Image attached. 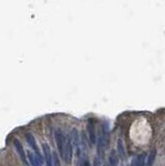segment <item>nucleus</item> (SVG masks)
Returning <instances> with one entry per match:
<instances>
[{
  "label": "nucleus",
  "instance_id": "1",
  "mask_svg": "<svg viewBox=\"0 0 165 166\" xmlns=\"http://www.w3.org/2000/svg\"><path fill=\"white\" fill-rule=\"evenodd\" d=\"M25 139H26V141H27V143H28L29 146L32 149L33 154L35 155L36 158H38L42 163H44V158H43V155H42V153H41L40 149H38V143H36V140H35V138L33 137V135L31 134L30 132L25 133Z\"/></svg>",
  "mask_w": 165,
  "mask_h": 166
},
{
  "label": "nucleus",
  "instance_id": "2",
  "mask_svg": "<svg viewBox=\"0 0 165 166\" xmlns=\"http://www.w3.org/2000/svg\"><path fill=\"white\" fill-rule=\"evenodd\" d=\"M54 138H55V142H56V145H57V149H58V152H59V155H63V147L66 145V136L65 133L63 132V130L59 128H56L54 130Z\"/></svg>",
  "mask_w": 165,
  "mask_h": 166
},
{
  "label": "nucleus",
  "instance_id": "3",
  "mask_svg": "<svg viewBox=\"0 0 165 166\" xmlns=\"http://www.w3.org/2000/svg\"><path fill=\"white\" fill-rule=\"evenodd\" d=\"M73 153H74V149H73L72 140H71V137L68 136L66 145H65V147H63V155H61V158L63 159L66 164H71L72 159H73Z\"/></svg>",
  "mask_w": 165,
  "mask_h": 166
},
{
  "label": "nucleus",
  "instance_id": "4",
  "mask_svg": "<svg viewBox=\"0 0 165 166\" xmlns=\"http://www.w3.org/2000/svg\"><path fill=\"white\" fill-rule=\"evenodd\" d=\"M13 143H14V146H15L16 151H17V153L19 154V157H20V159L22 160V162L24 163L25 165H28V160H27V156H26V153H25L24 149H23L22 143L18 139H14Z\"/></svg>",
  "mask_w": 165,
  "mask_h": 166
},
{
  "label": "nucleus",
  "instance_id": "5",
  "mask_svg": "<svg viewBox=\"0 0 165 166\" xmlns=\"http://www.w3.org/2000/svg\"><path fill=\"white\" fill-rule=\"evenodd\" d=\"M87 133H88V140L90 144H95L97 142V134H96V127L91 119H89L87 123Z\"/></svg>",
  "mask_w": 165,
  "mask_h": 166
},
{
  "label": "nucleus",
  "instance_id": "6",
  "mask_svg": "<svg viewBox=\"0 0 165 166\" xmlns=\"http://www.w3.org/2000/svg\"><path fill=\"white\" fill-rule=\"evenodd\" d=\"M43 158L45 160L46 166H53V157H52L51 149H50L49 145L44 143L43 144Z\"/></svg>",
  "mask_w": 165,
  "mask_h": 166
},
{
  "label": "nucleus",
  "instance_id": "7",
  "mask_svg": "<svg viewBox=\"0 0 165 166\" xmlns=\"http://www.w3.org/2000/svg\"><path fill=\"white\" fill-rule=\"evenodd\" d=\"M26 156H27V160L29 161L31 166H43V163L36 158L33 153H30V152H29L28 154H26Z\"/></svg>",
  "mask_w": 165,
  "mask_h": 166
},
{
  "label": "nucleus",
  "instance_id": "8",
  "mask_svg": "<svg viewBox=\"0 0 165 166\" xmlns=\"http://www.w3.org/2000/svg\"><path fill=\"white\" fill-rule=\"evenodd\" d=\"M118 158L116 156V152L112 151L109 156L108 166H118Z\"/></svg>",
  "mask_w": 165,
  "mask_h": 166
},
{
  "label": "nucleus",
  "instance_id": "9",
  "mask_svg": "<svg viewBox=\"0 0 165 166\" xmlns=\"http://www.w3.org/2000/svg\"><path fill=\"white\" fill-rule=\"evenodd\" d=\"M145 156L146 154L139 155L135 158V166H145Z\"/></svg>",
  "mask_w": 165,
  "mask_h": 166
},
{
  "label": "nucleus",
  "instance_id": "10",
  "mask_svg": "<svg viewBox=\"0 0 165 166\" xmlns=\"http://www.w3.org/2000/svg\"><path fill=\"white\" fill-rule=\"evenodd\" d=\"M118 152L120 154L121 158H125L126 157V153H125V149H124V144H123V141L120 139L118 141Z\"/></svg>",
  "mask_w": 165,
  "mask_h": 166
},
{
  "label": "nucleus",
  "instance_id": "11",
  "mask_svg": "<svg viewBox=\"0 0 165 166\" xmlns=\"http://www.w3.org/2000/svg\"><path fill=\"white\" fill-rule=\"evenodd\" d=\"M156 151H153L152 153L148 155V162H146V164L145 166H152L153 165V163H154V161H155V159H156Z\"/></svg>",
  "mask_w": 165,
  "mask_h": 166
},
{
  "label": "nucleus",
  "instance_id": "12",
  "mask_svg": "<svg viewBox=\"0 0 165 166\" xmlns=\"http://www.w3.org/2000/svg\"><path fill=\"white\" fill-rule=\"evenodd\" d=\"M52 157H53V166H61L58 155L56 153H53L52 154Z\"/></svg>",
  "mask_w": 165,
  "mask_h": 166
},
{
  "label": "nucleus",
  "instance_id": "13",
  "mask_svg": "<svg viewBox=\"0 0 165 166\" xmlns=\"http://www.w3.org/2000/svg\"><path fill=\"white\" fill-rule=\"evenodd\" d=\"M79 165H81V166H91L90 165V163H89V161L87 160V159H82L81 160V162H80V164Z\"/></svg>",
  "mask_w": 165,
  "mask_h": 166
},
{
  "label": "nucleus",
  "instance_id": "14",
  "mask_svg": "<svg viewBox=\"0 0 165 166\" xmlns=\"http://www.w3.org/2000/svg\"><path fill=\"white\" fill-rule=\"evenodd\" d=\"M93 166H101L100 160L98 158H96L95 160H93Z\"/></svg>",
  "mask_w": 165,
  "mask_h": 166
}]
</instances>
